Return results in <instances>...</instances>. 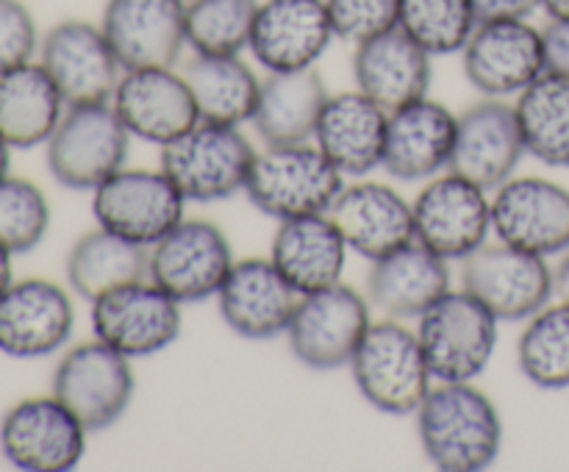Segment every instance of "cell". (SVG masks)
Instances as JSON below:
<instances>
[{
    "label": "cell",
    "instance_id": "cell-28",
    "mask_svg": "<svg viewBox=\"0 0 569 472\" xmlns=\"http://www.w3.org/2000/svg\"><path fill=\"white\" fill-rule=\"evenodd\" d=\"M431 59L433 56L398 26L356 44V87L387 111H395L426 98L431 87Z\"/></svg>",
    "mask_w": 569,
    "mask_h": 472
},
{
    "label": "cell",
    "instance_id": "cell-9",
    "mask_svg": "<svg viewBox=\"0 0 569 472\" xmlns=\"http://www.w3.org/2000/svg\"><path fill=\"white\" fill-rule=\"evenodd\" d=\"M133 359L92 339L67 350L53 372V394L83 422L89 433L122 420L137 392Z\"/></svg>",
    "mask_w": 569,
    "mask_h": 472
},
{
    "label": "cell",
    "instance_id": "cell-31",
    "mask_svg": "<svg viewBox=\"0 0 569 472\" xmlns=\"http://www.w3.org/2000/svg\"><path fill=\"white\" fill-rule=\"evenodd\" d=\"M67 100L39 61L0 76V137L17 150H31L53 137Z\"/></svg>",
    "mask_w": 569,
    "mask_h": 472
},
{
    "label": "cell",
    "instance_id": "cell-30",
    "mask_svg": "<svg viewBox=\"0 0 569 472\" xmlns=\"http://www.w3.org/2000/svg\"><path fill=\"white\" fill-rule=\"evenodd\" d=\"M328 89L315 67L292 72H270L261 81L259 103L253 111V128L264 144L315 142Z\"/></svg>",
    "mask_w": 569,
    "mask_h": 472
},
{
    "label": "cell",
    "instance_id": "cell-39",
    "mask_svg": "<svg viewBox=\"0 0 569 472\" xmlns=\"http://www.w3.org/2000/svg\"><path fill=\"white\" fill-rule=\"evenodd\" d=\"M337 39L361 44L400 22V0H326Z\"/></svg>",
    "mask_w": 569,
    "mask_h": 472
},
{
    "label": "cell",
    "instance_id": "cell-21",
    "mask_svg": "<svg viewBox=\"0 0 569 472\" xmlns=\"http://www.w3.org/2000/svg\"><path fill=\"white\" fill-rule=\"evenodd\" d=\"M100 28L122 70L176 67L187 48V0H109Z\"/></svg>",
    "mask_w": 569,
    "mask_h": 472
},
{
    "label": "cell",
    "instance_id": "cell-40",
    "mask_svg": "<svg viewBox=\"0 0 569 472\" xmlns=\"http://www.w3.org/2000/svg\"><path fill=\"white\" fill-rule=\"evenodd\" d=\"M39 50L33 14L20 0H0V76L28 64Z\"/></svg>",
    "mask_w": 569,
    "mask_h": 472
},
{
    "label": "cell",
    "instance_id": "cell-11",
    "mask_svg": "<svg viewBox=\"0 0 569 472\" xmlns=\"http://www.w3.org/2000/svg\"><path fill=\"white\" fill-rule=\"evenodd\" d=\"M415 237L448 261H465L492 237V194L445 170L426 183L415 203Z\"/></svg>",
    "mask_w": 569,
    "mask_h": 472
},
{
    "label": "cell",
    "instance_id": "cell-38",
    "mask_svg": "<svg viewBox=\"0 0 569 472\" xmlns=\"http://www.w3.org/2000/svg\"><path fill=\"white\" fill-rule=\"evenodd\" d=\"M50 228V203L37 183L26 178H0V244L11 253H31Z\"/></svg>",
    "mask_w": 569,
    "mask_h": 472
},
{
    "label": "cell",
    "instance_id": "cell-35",
    "mask_svg": "<svg viewBox=\"0 0 569 472\" xmlns=\"http://www.w3.org/2000/svg\"><path fill=\"white\" fill-rule=\"evenodd\" d=\"M517 361L520 370L533 386L559 389L569 386V303L550 300L545 309H539L517 342Z\"/></svg>",
    "mask_w": 569,
    "mask_h": 472
},
{
    "label": "cell",
    "instance_id": "cell-7",
    "mask_svg": "<svg viewBox=\"0 0 569 472\" xmlns=\"http://www.w3.org/2000/svg\"><path fill=\"white\" fill-rule=\"evenodd\" d=\"M461 289L481 300L500 322H526L553 300L556 270L545 255L498 239L467 255Z\"/></svg>",
    "mask_w": 569,
    "mask_h": 472
},
{
    "label": "cell",
    "instance_id": "cell-22",
    "mask_svg": "<svg viewBox=\"0 0 569 472\" xmlns=\"http://www.w3.org/2000/svg\"><path fill=\"white\" fill-rule=\"evenodd\" d=\"M333 39L326 0H264L248 50L267 72H292L315 67Z\"/></svg>",
    "mask_w": 569,
    "mask_h": 472
},
{
    "label": "cell",
    "instance_id": "cell-12",
    "mask_svg": "<svg viewBox=\"0 0 569 472\" xmlns=\"http://www.w3.org/2000/svg\"><path fill=\"white\" fill-rule=\"evenodd\" d=\"M87 428L56 394L26 398L0 420V453L26 472H67L87 453Z\"/></svg>",
    "mask_w": 569,
    "mask_h": 472
},
{
    "label": "cell",
    "instance_id": "cell-16",
    "mask_svg": "<svg viewBox=\"0 0 569 472\" xmlns=\"http://www.w3.org/2000/svg\"><path fill=\"white\" fill-rule=\"evenodd\" d=\"M39 64L48 70L67 106L109 103L122 78L103 28L87 20H61L39 44Z\"/></svg>",
    "mask_w": 569,
    "mask_h": 472
},
{
    "label": "cell",
    "instance_id": "cell-10",
    "mask_svg": "<svg viewBox=\"0 0 569 472\" xmlns=\"http://www.w3.org/2000/svg\"><path fill=\"white\" fill-rule=\"evenodd\" d=\"M187 203L161 167H122L92 189V214L98 225L144 248H153L183 220Z\"/></svg>",
    "mask_w": 569,
    "mask_h": 472
},
{
    "label": "cell",
    "instance_id": "cell-14",
    "mask_svg": "<svg viewBox=\"0 0 569 472\" xmlns=\"http://www.w3.org/2000/svg\"><path fill=\"white\" fill-rule=\"evenodd\" d=\"M181 305L150 278L92 300V333L128 359H144L181 337Z\"/></svg>",
    "mask_w": 569,
    "mask_h": 472
},
{
    "label": "cell",
    "instance_id": "cell-46",
    "mask_svg": "<svg viewBox=\"0 0 569 472\" xmlns=\"http://www.w3.org/2000/svg\"><path fill=\"white\" fill-rule=\"evenodd\" d=\"M11 144L0 137V178L9 175V167H11Z\"/></svg>",
    "mask_w": 569,
    "mask_h": 472
},
{
    "label": "cell",
    "instance_id": "cell-34",
    "mask_svg": "<svg viewBox=\"0 0 569 472\" xmlns=\"http://www.w3.org/2000/svg\"><path fill=\"white\" fill-rule=\"evenodd\" d=\"M526 153L548 167H569V78L545 72L517 94Z\"/></svg>",
    "mask_w": 569,
    "mask_h": 472
},
{
    "label": "cell",
    "instance_id": "cell-3",
    "mask_svg": "<svg viewBox=\"0 0 569 472\" xmlns=\"http://www.w3.org/2000/svg\"><path fill=\"white\" fill-rule=\"evenodd\" d=\"M345 189V172L315 142L264 144L250 167V203L272 220L326 214Z\"/></svg>",
    "mask_w": 569,
    "mask_h": 472
},
{
    "label": "cell",
    "instance_id": "cell-29",
    "mask_svg": "<svg viewBox=\"0 0 569 472\" xmlns=\"http://www.w3.org/2000/svg\"><path fill=\"white\" fill-rule=\"evenodd\" d=\"M348 242L331 214H306L278 222L270 259L300 294L342 281Z\"/></svg>",
    "mask_w": 569,
    "mask_h": 472
},
{
    "label": "cell",
    "instance_id": "cell-18",
    "mask_svg": "<svg viewBox=\"0 0 569 472\" xmlns=\"http://www.w3.org/2000/svg\"><path fill=\"white\" fill-rule=\"evenodd\" d=\"M76 325L70 292L48 278H22L0 294V350L11 359H42L64 348Z\"/></svg>",
    "mask_w": 569,
    "mask_h": 472
},
{
    "label": "cell",
    "instance_id": "cell-33",
    "mask_svg": "<svg viewBox=\"0 0 569 472\" xmlns=\"http://www.w3.org/2000/svg\"><path fill=\"white\" fill-rule=\"evenodd\" d=\"M183 78L192 89L194 106H198L203 122L242 125V122L253 120L261 94V78L242 59V53H194V59L183 67Z\"/></svg>",
    "mask_w": 569,
    "mask_h": 472
},
{
    "label": "cell",
    "instance_id": "cell-27",
    "mask_svg": "<svg viewBox=\"0 0 569 472\" xmlns=\"http://www.w3.org/2000/svg\"><path fill=\"white\" fill-rule=\"evenodd\" d=\"M389 111L361 89L331 94L317 125L315 144L345 172L367 178L383 167Z\"/></svg>",
    "mask_w": 569,
    "mask_h": 472
},
{
    "label": "cell",
    "instance_id": "cell-2",
    "mask_svg": "<svg viewBox=\"0 0 569 472\" xmlns=\"http://www.w3.org/2000/svg\"><path fill=\"white\" fill-rule=\"evenodd\" d=\"M348 366L361 398L383 414H415L433 386L417 328L395 317L370 322Z\"/></svg>",
    "mask_w": 569,
    "mask_h": 472
},
{
    "label": "cell",
    "instance_id": "cell-6",
    "mask_svg": "<svg viewBox=\"0 0 569 472\" xmlns=\"http://www.w3.org/2000/svg\"><path fill=\"white\" fill-rule=\"evenodd\" d=\"M500 320L467 289H450L420 317L417 337L433 381H476L492 364Z\"/></svg>",
    "mask_w": 569,
    "mask_h": 472
},
{
    "label": "cell",
    "instance_id": "cell-13",
    "mask_svg": "<svg viewBox=\"0 0 569 472\" xmlns=\"http://www.w3.org/2000/svg\"><path fill=\"white\" fill-rule=\"evenodd\" d=\"M233 264L231 242L220 225L183 217L150 248L148 278L178 303H203L217 298Z\"/></svg>",
    "mask_w": 569,
    "mask_h": 472
},
{
    "label": "cell",
    "instance_id": "cell-17",
    "mask_svg": "<svg viewBox=\"0 0 569 472\" xmlns=\"http://www.w3.org/2000/svg\"><path fill=\"white\" fill-rule=\"evenodd\" d=\"M492 231L545 259L561 255L569 250V189L550 178L511 175L492 192Z\"/></svg>",
    "mask_w": 569,
    "mask_h": 472
},
{
    "label": "cell",
    "instance_id": "cell-41",
    "mask_svg": "<svg viewBox=\"0 0 569 472\" xmlns=\"http://www.w3.org/2000/svg\"><path fill=\"white\" fill-rule=\"evenodd\" d=\"M545 56H548V70L556 76L569 78V17L550 20L542 28Z\"/></svg>",
    "mask_w": 569,
    "mask_h": 472
},
{
    "label": "cell",
    "instance_id": "cell-23",
    "mask_svg": "<svg viewBox=\"0 0 569 472\" xmlns=\"http://www.w3.org/2000/svg\"><path fill=\"white\" fill-rule=\"evenodd\" d=\"M300 292L281 275L272 259L250 255L237 261L217 292L226 325L244 339H276L287 333Z\"/></svg>",
    "mask_w": 569,
    "mask_h": 472
},
{
    "label": "cell",
    "instance_id": "cell-1",
    "mask_svg": "<svg viewBox=\"0 0 569 472\" xmlns=\"http://www.w3.org/2000/svg\"><path fill=\"white\" fill-rule=\"evenodd\" d=\"M417 414V433L428 461L445 472H481L503 450V420L472 381H437Z\"/></svg>",
    "mask_w": 569,
    "mask_h": 472
},
{
    "label": "cell",
    "instance_id": "cell-8",
    "mask_svg": "<svg viewBox=\"0 0 569 472\" xmlns=\"http://www.w3.org/2000/svg\"><path fill=\"white\" fill-rule=\"evenodd\" d=\"M370 300L348 283L300 294L287 328L289 350L303 366L331 372L348 366L370 328Z\"/></svg>",
    "mask_w": 569,
    "mask_h": 472
},
{
    "label": "cell",
    "instance_id": "cell-25",
    "mask_svg": "<svg viewBox=\"0 0 569 472\" xmlns=\"http://www.w3.org/2000/svg\"><path fill=\"white\" fill-rule=\"evenodd\" d=\"M328 214L342 231L348 248L367 261L381 259L417 239L415 205L387 183H345Z\"/></svg>",
    "mask_w": 569,
    "mask_h": 472
},
{
    "label": "cell",
    "instance_id": "cell-37",
    "mask_svg": "<svg viewBox=\"0 0 569 472\" xmlns=\"http://www.w3.org/2000/svg\"><path fill=\"white\" fill-rule=\"evenodd\" d=\"M400 28L431 56L461 53L478 26L472 0H400Z\"/></svg>",
    "mask_w": 569,
    "mask_h": 472
},
{
    "label": "cell",
    "instance_id": "cell-45",
    "mask_svg": "<svg viewBox=\"0 0 569 472\" xmlns=\"http://www.w3.org/2000/svg\"><path fill=\"white\" fill-rule=\"evenodd\" d=\"M542 9L548 11L550 20H561L569 17V0H542Z\"/></svg>",
    "mask_w": 569,
    "mask_h": 472
},
{
    "label": "cell",
    "instance_id": "cell-44",
    "mask_svg": "<svg viewBox=\"0 0 569 472\" xmlns=\"http://www.w3.org/2000/svg\"><path fill=\"white\" fill-rule=\"evenodd\" d=\"M11 250L6 248V244H0V294L6 292V289L11 287V281H14V267H11Z\"/></svg>",
    "mask_w": 569,
    "mask_h": 472
},
{
    "label": "cell",
    "instance_id": "cell-4",
    "mask_svg": "<svg viewBox=\"0 0 569 472\" xmlns=\"http://www.w3.org/2000/svg\"><path fill=\"white\" fill-rule=\"evenodd\" d=\"M256 153L242 125L200 120L161 148V170L189 203H217L244 192Z\"/></svg>",
    "mask_w": 569,
    "mask_h": 472
},
{
    "label": "cell",
    "instance_id": "cell-43",
    "mask_svg": "<svg viewBox=\"0 0 569 472\" xmlns=\"http://www.w3.org/2000/svg\"><path fill=\"white\" fill-rule=\"evenodd\" d=\"M556 294L569 303V250L561 253V261L556 264Z\"/></svg>",
    "mask_w": 569,
    "mask_h": 472
},
{
    "label": "cell",
    "instance_id": "cell-20",
    "mask_svg": "<svg viewBox=\"0 0 569 472\" xmlns=\"http://www.w3.org/2000/svg\"><path fill=\"white\" fill-rule=\"evenodd\" d=\"M526 155L517 109L503 98H483L459 114L450 170L495 192L515 175Z\"/></svg>",
    "mask_w": 569,
    "mask_h": 472
},
{
    "label": "cell",
    "instance_id": "cell-19",
    "mask_svg": "<svg viewBox=\"0 0 569 472\" xmlns=\"http://www.w3.org/2000/svg\"><path fill=\"white\" fill-rule=\"evenodd\" d=\"M111 106L131 137L159 148L176 142L200 122L192 89L183 72H176V67L122 70Z\"/></svg>",
    "mask_w": 569,
    "mask_h": 472
},
{
    "label": "cell",
    "instance_id": "cell-26",
    "mask_svg": "<svg viewBox=\"0 0 569 472\" xmlns=\"http://www.w3.org/2000/svg\"><path fill=\"white\" fill-rule=\"evenodd\" d=\"M450 261L409 242L372 261L367 275V300L395 320H420L450 289Z\"/></svg>",
    "mask_w": 569,
    "mask_h": 472
},
{
    "label": "cell",
    "instance_id": "cell-15",
    "mask_svg": "<svg viewBox=\"0 0 569 472\" xmlns=\"http://www.w3.org/2000/svg\"><path fill=\"white\" fill-rule=\"evenodd\" d=\"M465 76L487 98H509L548 72L542 28L531 20L478 22L461 50Z\"/></svg>",
    "mask_w": 569,
    "mask_h": 472
},
{
    "label": "cell",
    "instance_id": "cell-36",
    "mask_svg": "<svg viewBox=\"0 0 569 472\" xmlns=\"http://www.w3.org/2000/svg\"><path fill=\"white\" fill-rule=\"evenodd\" d=\"M261 0H187V44L203 56L250 48Z\"/></svg>",
    "mask_w": 569,
    "mask_h": 472
},
{
    "label": "cell",
    "instance_id": "cell-24",
    "mask_svg": "<svg viewBox=\"0 0 569 472\" xmlns=\"http://www.w3.org/2000/svg\"><path fill=\"white\" fill-rule=\"evenodd\" d=\"M459 114L426 94L389 111L383 170L398 181H431L450 170Z\"/></svg>",
    "mask_w": 569,
    "mask_h": 472
},
{
    "label": "cell",
    "instance_id": "cell-42",
    "mask_svg": "<svg viewBox=\"0 0 569 472\" xmlns=\"http://www.w3.org/2000/svg\"><path fill=\"white\" fill-rule=\"evenodd\" d=\"M478 22L487 20H531L542 9V0H472Z\"/></svg>",
    "mask_w": 569,
    "mask_h": 472
},
{
    "label": "cell",
    "instance_id": "cell-5",
    "mask_svg": "<svg viewBox=\"0 0 569 472\" xmlns=\"http://www.w3.org/2000/svg\"><path fill=\"white\" fill-rule=\"evenodd\" d=\"M131 131L109 103L67 106L53 137L44 142L48 170L61 187L92 192L126 167Z\"/></svg>",
    "mask_w": 569,
    "mask_h": 472
},
{
    "label": "cell",
    "instance_id": "cell-32",
    "mask_svg": "<svg viewBox=\"0 0 569 472\" xmlns=\"http://www.w3.org/2000/svg\"><path fill=\"white\" fill-rule=\"evenodd\" d=\"M64 272L72 292L92 303L111 289L144 281L150 272V248L98 225L72 244Z\"/></svg>",
    "mask_w": 569,
    "mask_h": 472
}]
</instances>
